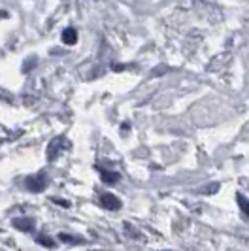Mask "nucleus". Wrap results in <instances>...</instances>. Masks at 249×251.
Instances as JSON below:
<instances>
[{"mask_svg":"<svg viewBox=\"0 0 249 251\" xmlns=\"http://www.w3.org/2000/svg\"><path fill=\"white\" fill-rule=\"evenodd\" d=\"M61 240L66 242V244H81V242H83L81 238H72V236H68V234H61Z\"/></svg>","mask_w":249,"mask_h":251,"instance_id":"8","label":"nucleus"},{"mask_svg":"<svg viewBox=\"0 0 249 251\" xmlns=\"http://www.w3.org/2000/svg\"><path fill=\"white\" fill-rule=\"evenodd\" d=\"M62 42H64L66 46H74L75 42H77V32H75V28H64V32H62Z\"/></svg>","mask_w":249,"mask_h":251,"instance_id":"4","label":"nucleus"},{"mask_svg":"<svg viewBox=\"0 0 249 251\" xmlns=\"http://www.w3.org/2000/svg\"><path fill=\"white\" fill-rule=\"evenodd\" d=\"M102 179H104L106 183H115V181L119 179V174H115V172H108V170H102Z\"/></svg>","mask_w":249,"mask_h":251,"instance_id":"5","label":"nucleus"},{"mask_svg":"<svg viewBox=\"0 0 249 251\" xmlns=\"http://www.w3.org/2000/svg\"><path fill=\"white\" fill-rule=\"evenodd\" d=\"M48 176L42 172V174H36V176H30L26 179V187L30 189L32 193H40V191H44L46 185H48Z\"/></svg>","mask_w":249,"mask_h":251,"instance_id":"1","label":"nucleus"},{"mask_svg":"<svg viewBox=\"0 0 249 251\" xmlns=\"http://www.w3.org/2000/svg\"><path fill=\"white\" fill-rule=\"evenodd\" d=\"M12 225L15 228H19V230H23V232H30V230H34V219H30V217H17V219H13Z\"/></svg>","mask_w":249,"mask_h":251,"instance_id":"3","label":"nucleus"},{"mask_svg":"<svg viewBox=\"0 0 249 251\" xmlns=\"http://www.w3.org/2000/svg\"><path fill=\"white\" fill-rule=\"evenodd\" d=\"M100 206H102V208H106V210L115 212V210H119V208H121V201H119L115 195H112V193H104V195L100 197Z\"/></svg>","mask_w":249,"mask_h":251,"instance_id":"2","label":"nucleus"},{"mask_svg":"<svg viewBox=\"0 0 249 251\" xmlns=\"http://www.w3.org/2000/svg\"><path fill=\"white\" fill-rule=\"evenodd\" d=\"M238 204H240V208L249 215V201H246L242 195H238Z\"/></svg>","mask_w":249,"mask_h":251,"instance_id":"7","label":"nucleus"},{"mask_svg":"<svg viewBox=\"0 0 249 251\" xmlns=\"http://www.w3.org/2000/svg\"><path fill=\"white\" fill-rule=\"evenodd\" d=\"M36 242L38 244H42V246H48V248H53V246H55V242H53L51 238H48V236H38Z\"/></svg>","mask_w":249,"mask_h":251,"instance_id":"6","label":"nucleus"}]
</instances>
